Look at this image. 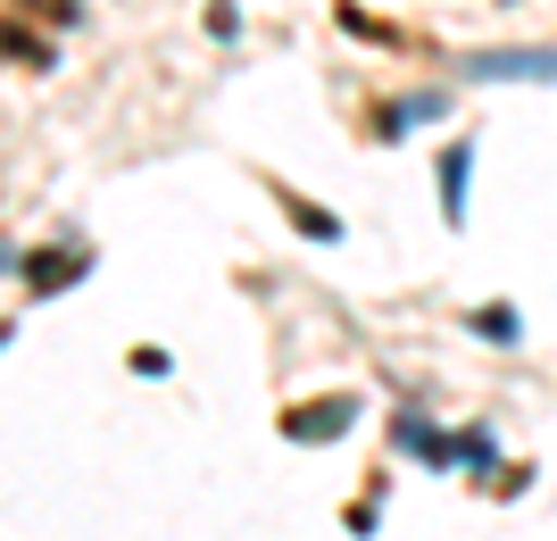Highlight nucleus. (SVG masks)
<instances>
[{
  "label": "nucleus",
  "mask_w": 557,
  "mask_h": 541,
  "mask_svg": "<svg viewBox=\"0 0 557 541\" xmlns=\"http://www.w3.org/2000/svg\"><path fill=\"white\" fill-rule=\"evenodd\" d=\"M442 192H449V217H458V200H466V150H449V159H442Z\"/></svg>",
  "instance_id": "f03ea898"
},
{
  "label": "nucleus",
  "mask_w": 557,
  "mask_h": 541,
  "mask_svg": "<svg viewBox=\"0 0 557 541\" xmlns=\"http://www.w3.org/2000/svg\"><path fill=\"white\" fill-rule=\"evenodd\" d=\"M466 75H483V84H508V75L557 84V50H499V59H466Z\"/></svg>",
  "instance_id": "f257e3e1"
}]
</instances>
